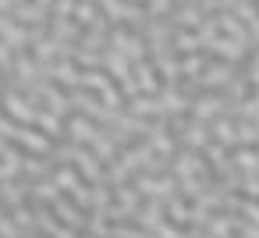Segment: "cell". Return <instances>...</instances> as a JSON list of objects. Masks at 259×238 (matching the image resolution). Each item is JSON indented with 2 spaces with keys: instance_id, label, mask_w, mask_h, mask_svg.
Returning <instances> with one entry per match:
<instances>
[{
  "instance_id": "cell-2",
  "label": "cell",
  "mask_w": 259,
  "mask_h": 238,
  "mask_svg": "<svg viewBox=\"0 0 259 238\" xmlns=\"http://www.w3.org/2000/svg\"><path fill=\"white\" fill-rule=\"evenodd\" d=\"M245 213H248L252 220H259V206H255V203H245Z\"/></svg>"
},
{
  "instance_id": "cell-3",
  "label": "cell",
  "mask_w": 259,
  "mask_h": 238,
  "mask_svg": "<svg viewBox=\"0 0 259 238\" xmlns=\"http://www.w3.org/2000/svg\"><path fill=\"white\" fill-rule=\"evenodd\" d=\"M245 238H259V227H245Z\"/></svg>"
},
{
  "instance_id": "cell-1",
  "label": "cell",
  "mask_w": 259,
  "mask_h": 238,
  "mask_svg": "<svg viewBox=\"0 0 259 238\" xmlns=\"http://www.w3.org/2000/svg\"><path fill=\"white\" fill-rule=\"evenodd\" d=\"M238 164H241L245 171H255V167H259V160H255V153H252V149H245V153H238Z\"/></svg>"
}]
</instances>
